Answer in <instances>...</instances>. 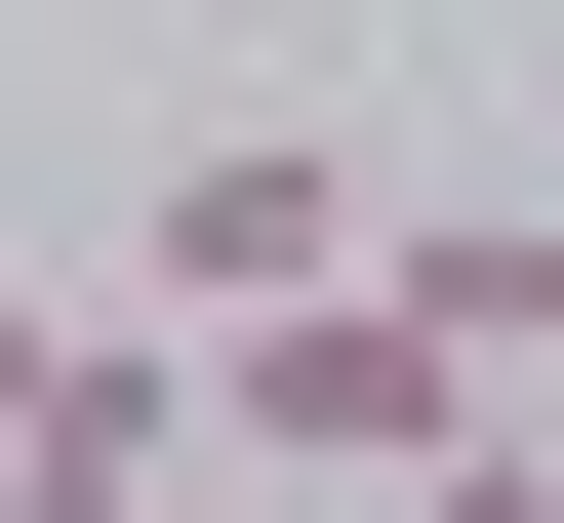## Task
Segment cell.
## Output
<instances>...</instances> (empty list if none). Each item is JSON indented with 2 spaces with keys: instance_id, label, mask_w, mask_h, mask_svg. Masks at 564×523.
Wrapping results in <instances>:
<instances>
[{
  "instance_id": "3",
  "label": "cell",
  "mask_w": 564,
  "mask_h": 523,
  "mask_svg": "<svg viewBox=\"0 0 564 523\" xmlns=\"http://www.w3.org/2000/svg\"><path fill=\"white\" fill-rule=\"evenodd\" d=\"M0 523H162V443H0Z\"/></svg>"
},
{
  "instance_id": "1",
  "label": "cell",
  "mask_w": 564,
  "mask_h": 523,
  "mask_svg": "<svg viewBox=\"0 0 564 523\" xmlns=\"http://www.w3.org/2000/svg\"><path fill=\"white\" fill-rule=\"evenodd\" d=\"M202 443H242V483H444V443H484V362L444 323H403V282H282V323H202Z\"/></svg>"
},
{
  "instance_id": "4",
  "label": "cell",
  "mask_w": 564,
  "mask_h": 523,
  "mask_svg": "<svg viewBox=\"0 0 564 523\" xmlns=\"http://www.w3.org/2000/svg\"><path fill=\"white\" fill-rule=\"evenodd\" d=\"M403 523H564V443H524V403H484V443H444V483H403Z\"/></svg>"
},
{
  "instance_id": "2",
  "label": "cell",
  "mask_w": 564,
  "mask_h": 523,
  "mask_svg": "<svg viewBox=\"0 0 564 523\" xmlns=\"http://www.w3.org/2000/svg\"><path fill=\"white\" fill-rule=\"evenodd\" d=\"M121 282H162V323H282V282H364V162H323V121H162Z\"/></svg>"
}]
</instances>
